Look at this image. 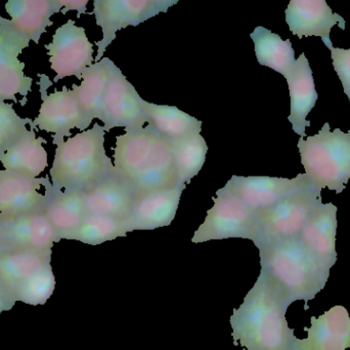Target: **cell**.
Segmentation results:
<instances>
[{"mask_svg": "<svg viewBox=\"0 0 350 350\" xmlns=\"http://www.w3.org/2000/svg\"><path fill=\"white\" fill-rule=\"evenodd\" d=\"M175 170L179 182L189 184L205 164L208 145L201 134L172 143Z\"/></svg>", "mask_w": 350, "mask_h": 350, "instance_id": "29", "label": "cell"}, {"mask_svg": "<svg viewBox=\"0 0 350 350\" xmlns=\"http://www.w3.org/2000/svg\"><path fill=\"white\" fill-rule=\"evenodd\" d=\"M51 68L55 72L53 82L70 76L81 80L84 70L94 65V45L85 29L69 20L55 30L53 40L45 45Z\"/></svg>", "mask_w": 350, "mask_h": 350, "instance_id": "10", "label": "cell"}, {"mask_svg": "<svg viewBox=\"0 0 350 350\" xmlns=\"http://www.w3.org/2000/svg\"><path fill=\"white\" fill-rule=\"evenodd\" d=\"M306 174L317 188L342 192L350 179V131L331 132L328 123L317 135L297 144Z\"/></svg>", "mask_w": 350, "mask_h": 350, "instance_id": "5", "label": "cell"}, {"mask_svg": "<svg viewBox=\"0 0 350 350\" xmlns=\"http://www.w3.org/2000/svg\"><path fill=\"white\" fill-rule=\"evenodd\" d=\"M143 100L118 66L112 62L100 116L106 133L114 127L131 131L148 125Z\"/></svg>", "mask_w": 350, "mask_h": 350, "instance_id": "9", "label": "cell"}, {"mask_svg": "<svg viewBox=\"0 0 350 350\" xmlns=\"http://www.w3.org/2000/svg\"><path fill=\"white\" fill-rule=\"evenodd\" d=\"M14 304H16V301H14V298L10 296L2 282L0 281V314L2 312L12 310Z\"/></svg>", "mask_w": 350, "mask_h": 350, "instance_id": "35", "label": "cell"}, {"mask_svg": "<svg viewBox=\"0 0 350 350\" xmlns=\"http://www.w3.org/2000/svg\"><path fill=\"white\" fill-rule=\"evenodd\" d=\"M185 184L160 189L135 197L131 227L135 230H154L174 221Z\"/></svg>", "mask_w": 350, "mask_h": 350, "instance_id": "20", "label": "cell"}, {"mask_svg": "<svg viewBox=\"0 0 350 350\" xmlns=\"http://www.w3.org/2000/svg\"><path fill=\"white\" fill-rule=\"evenodd\" d=\"M214 205L193 234V244L209 240L245 238L253 242L258 238V212L247 207L232 195L216 191Z\"/></svg>", "mask_w": 350, "mask_h": 350, "instance_id": "7", "label": "cell"}, {"mask_svg": "<svg viewBox=\"0 0 350 350\" xmlns=\"http://www.w3.org/2000/svg\"><path fill=\"white\" fill-rule=\"evenodd\" d=\"M286 22L290 31L299 38L320 36L328 49L333 47L331 29L338 25L345 29V21L334 14L325 0H291L286 8Z\"/></svg>", "mask_w": 350, "mask_h": 350, "instance_id": "16", "label": "cell"}, {"mask_svg": "<svg viewBox=\"0 0 350 350\" xmlns=\"http://www.w3.org/2000/svg\"><path fill=\"white\" fill-rule=\"evenodd\" d=\"M47 197L45 215L55 228L59 240H70L86 216L84 192L53 190L47 178L44 184Z\"/></svg>", "mask_w": 350, "mask_h": 350, "instance_id": "23", "label": "cell"}, {"mask_svg": "<svg viewBox=\"0 0 350 350\" xmlns=\"http://www.w3.org/2000/svg\"><path fill=\"white\" fill-rule=\"evenodd\" d=\"M84 201L90 215L107 216L131 224L135 193L116 172L85 191Z\"/></svg>", "mask_w": 350, "mask_h": 350, "instance_id": "17", "label": "cell"}, {"mask_svg": "<svg viewBox=\"0 0 350 350\" xmlns=\"http://www.w3.org/2000/svg\"><path fill=\"white\" fill-rule=\"evenodd\" d=\"M5 10L10 18L0 16V25L29 47L31 41L37 45L53 26L51 18L61 12L62 6L59 0H10Z\"/></svg>", "mask_w": 350, "mask_h": 350, "instance_id": "14", "label": "cell"}, {"mask_svg": "<svg viewBox=\"0 0 350 350\" xmlns=\"http://www.w3.org/2000/svg\"><path fill=\"white\" fill-rule=\"evenodd\" d=\"M45 140L28 129L12 147L6 150L0 164L4 170L26 178H38L49 166V155L43 147Z\"/></svg>", "mask_w": 350, "mask_h": 350, "instance_id": "24", "label": "cell"}, {"mask_svg": "<svg viewBox=\"0 0 350 350\" xmlns=\"http://www.w3.org/2000/svg\"><path fill=\"white\" fill-rule=\"evenodd\" d=\"M59 242L45 213L0 223V254L14 251H49Z\"/></svg>", "mask_w": 350, "mask_h": 350, "instance_id": "15", "label": "cell"}, {"mask_svg": "<svg viewBox=\"0 0 350 350\" xmlns=\"http://www.w3.org/2000/svg\"><path fill=\"white\" fill-rule=\"evenodd\" d=\"M133 232L131 224L107 216L86 214L80 227L74 232L69 240H77L92 246L104 244Z\"/></svg>", "mask_w": 350, "mask_h": 350, "instance_id": "30", "label": "cell"}, {"mask_svg": "<svg viewBox=\"0 0 350 350\" xmlns=\"http://www.w3.org/2000/svg\"><path fill=\"white\" fill-rule=\"evenodd\" d=\"M117 136L114 168L135 197L178 184L172 143L150 125Z\"/></svg>", "mask_w": 350, "mask_h": 350, "instance_id": "2", "label": "cell"}, {"mask_svg": "<svg viewBox=\"0 0 350 350\" xmlns=\"http://www.w3.org/2000/svg\"><path fill=\"white\" fill-rule=\"evenodd\" d=\"M55 289V277L51 265L43 269L32 279L18 286L12 298L16 302H23L29 305H43L49 301Z\"/></svg>", "mask_w": 350, "mask_h": 350, "instance_id": "31", "label": "cell"}, {"mask_svg": "<svg viewBox=\"0 0 350 350\" xmlns=\"http://www.w3.org/2000/svg\"><path fill=\"white\" fill-rule=\"evenodd\" d=\"M112 60L103 58L100 62L84 70L81 84H73L82 110L90 121L100 119L103 100L110 79Z\"/></svg>", "mask_w": 350, "mask_h": 350, "instance_id": "27", "label": "cell"}, {"mask_svg": "<svg viewBox=\"0 0 350 350\" xmlns=\"http://www.w3.org/2000/svg\"><path fill=\"white\" fill-rule=\"evenodd\" d=\"M331 57L337 75L340 78L345 95L349 97L350 103V49H343L331 47Z\"/></svg>", "mask_w": 350, "mask_h": 350, "instance_id": "33", "label": "cell"}, {"mask_svg": "<svg viewBox=\"0 0 350 350\" xmlns=\"http://www.w3.org/2000/svg\"><path fill=\"white\" fill-rule=\"evenodd\" d=\"M256 247L260 273L290 303L299 300L308 302L326 286L331 268L312 255L299 238L263 242Z\"/></svg>", "mask_w": 350, "mask_h": 350, "instance_id": "3", "label": "cell"}, {"mask_svg": "<svg viewBox=\"0 0 350 350\" xmlns=\"http://www.w3.org/2000/svg\"><path fill=\"white\" fill-rule=\"evenodd\" d=\"M322 190L308 180L299 190L280 201L269 209L258 212V238L255 246L263 242L299 238Z\"/></svg>", "mask_w": 350, "mask_h": 350, "instance_id": "6", "label": "cell"}, {"mask_svg": "<svg viewBox=\"0 0 350 350\" xmlns=\"http://www.w3.org/2000/svg\"><path fill=\"white\" fill-rule=\"evenodd\" d=\"M308 337L302 340V350H347L350 349V316L345 306L337 305L306 328Z\"/></svg>", "mask_w": 350, "mask_h": 350, "instance_id": "22", "label": "cell"}, {"mask_svg": "<svg viewBox=\"0 0 350 350\" xmlns=\"http://www.w3.org/2000/svg\"><path fill=\"white\" fill-rule=\"evenodd\" d=\"M47 178H26L0 170V223L32 214L44 213L47 197L39 189Z\"/></svg>", "mask_w": 350, "mask_h": 350, "instance_id": "13", "label": "cell"}, {"mask_svg": "<svg viewBox=\"0 0 350 350\" xmlns=\"http://www.w3.org/2000/svg\"><path fill=\"white\" fill-rule=\"evenodd\" d=\"M28 45L0 25V101H14L21 95L27 101L33 78L25 74V64L18 60Z\"/></svg>", "mask_w": 350, "mask_h": 350, "instance_id": "19", "label": "cell"}, {"mask_svg": "<svg viewBox=\"0 0 350 350\" xmlns=\"http://www.w3.org/2000/svg\"><path fill=\"white\" fill-rule=\"evenodd\" d=\"M284 77L287 80L291 99V112L288 121L292 123L293 131L304 138L306 136V127L310 125V121L306 119V116L316 105L318 92L314 86L310 62L304 53L296 60L292 69Z\"/></svg>", "mask_w": 350, "mask_h": 350, "instance_id": "21", "label": "cell"}, {"mask_svg": "<svg viewBox=\"0 0 350 350\" xmlns=\"http://www.w3.org/2000/svg\"><path fill=\"white\" fill-rule=\"evenodd\" d=\"M51 250L14 251L0 254V281L12 297L18 286L51 265Z\"/></svg>", "mask_w": 350, "mask_h": 350, "instance_id": "25", "label": "cell"}, {"mask_svg": "<svg viewBox=\"0 0 350 350\" xmlns=\"http://www.w3.org/2000/svg\"><path fill=\"white\" fill-rule=\"evenodd\" d=\"M148 125L170 143L201 134L202 123L191 115L170 105H158L143 100Z\"/></svg>", "mask_w": 350, "mask_h": 350, "instance_id": "26", "label": "cell"}, {"mask_svg": "<svg viewBox=\"0 0 350 350\" xmlns=\"http://www.w3.org/2000/svg\"><path fill=\"white\" fill-rule=\"evenodd\" d=\"M337 207L332 203H322L312 210L299 236L302 244L321 262L332 268L337 261Z\"/></svg>", "mask_w": 350, "mask_h": 350, "instance_id": "18", "label": "cell"}, {"mask_svg": "<svg viewBox=\"0 0 350 350\" xmlns=\"http://www.w3.org/2000/svg\"><path fill=\"white\" fill-rule=\"evenodd\" d=\"M62 6V14H67L70 10H76L78 12V18H80L82 14H88V0H59Z\"/></svg>", "mask_w": 350, "mask_h": 350, "instance_id": "34", "label": "cell"}, {"mask_svg": "<svg viewBox=\"0 0 350 350\" xmlns=\"http://www.w3.org/2000/svg\"><path fill=\"white\" fill-rule=\"evenodd\" d=\"M254 42L255 55L260 65L271 68L285 76L295 64V51L290 39L283 40L280 35L265 27H256L250 34Z\"/></svg>", "mask_w": 350, "mask_h": 350, "instance_id": "28", "label": "cell"}, {"mask_svg": "<svg viewBox=\"0 0 350 350\" xmlns=\"http://www.w3.org/2000/svg\"><path fill=\"white\" fill-rule=\"evenodd\" d=\"M41 103L38 115L32 121L31 129H39L46 133L53 134V143L59 145L65 137L71 136L73 129L84 132L92 121L88 119L78 101L75 88L72 90L64 86L62 90L51 94L40 92Z\"/></svg>", "mask_w": 350, "mask_h": 350, "instance_id": "11", "label": "cell"}, {"mask_svg": "<svg viewBox=\"0 0 350 350\" xmlns=\"http://www.w3.org/2000/svg\"><path fill=\"white\" fill-rule=\"evenodd\" d=\"M308 180L306 174H299L294 179L232 176L220 190L240 199L250 209L260 212L299 190Z\"/></svg>", "mask_w": 350, "mask_h": 350, "instance_id": "12", "label": "cell"}, {"mask_svg": "<svg viewBox=\"0 0 350 350\" xmlns=\"http://www.w3.org/2000/svg\"><path fill=\"white\" fill-rule=\"evenodd\" d=\"M291 305L273 283L260 273L240 308L230 318L234 345L243 350H302L286 312Z\"/></svg>", "mask_w": 350, "mask_h": 350, "instance_id": "1", "label": "cell"}, {"mask_svg": "<svg viewBox=\"0 0 350 350\" xmlns=\"http://www.w3.org/2000/svg\"><path fill=\"white\" fill-rule=\"evenodd\" d=\"M177 0H94L96 23L102 28L103 38L98 41V53L94 61L104 58L109 45L116 39L118 31L129 26L137 27L161 12H168Z\"/></svg>", "mask_w": 350, "mask_h": 350, "instance_id": "8", "label": "cell"}, {"mask_svg": "<svg viewBox=\"0 0 350 350\" xmlns=\"http://www.w3.org/2000/svg\"><path fill=\"white\" fill-rule=\"evenodd\" d=\"M30 118H22L12 104L0 101V160L8 148L12 147L28 131Z\"/></svg>", "mask_w": 350, "mask_h": 350, "instance_id": "32", "label": "cell"}, {"mask_svg": "<svg viewBox=\"0 0 350 350\" xmlns=\"http://www.w3.org/2000/svg\"><path fill=\"white\" fill-rule=\"evenodd\" d=\"M106 131L100 123L57 146L49 171L51 187L57 191H85L115 174L105 148Z\"/></svg>", "mask_w": 350, "mask_h": 350, "instance_id": "4", "label": "cell"}]
</instances>
